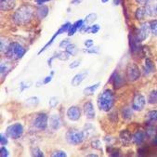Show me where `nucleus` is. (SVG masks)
<instances>
[{
	"instance_id": "nucleus-35",
	"label": "nucleus",
	"mask_w": 157,
	"mask_h": 157,
	"mask_svg": "<svg viewBox=\"0 0 157 157\" xmlns=\"http://www.w3.org/2000/svg\"><path fill=\"white\" fill-rule=\"evenodd\" d=\"M33 155L36 156V157H42V156H44V153H43V151L40 149L35 148V150L33 151Z\"/></svg>"
},
{
	"instance_id": "nucleus-38",
	"label": "nucleus",
	"mask_w": 157,
	"mask_h": 157,
	"mask_svg": "<svg viewBox=\"0 0 157 157\" xmlns=\"http://www.w3.org/2000/svg\"><path fill=\"white\" fill-rule=\"evenodd\" d=\"M71 43H70V41H69V39H64V40H62L61 42H60V44H59V48H67V46L68 45H70Z\"/></svg>"
},
{
	"instance_id": "nucleus-40",
	"label": "nucleus",
	"mask_w": 157,
	"mask_h": 157,
	"mask_svg": "<svg viewBox=\"0 0 157 157\" xmlns=\"http://www.w3.org/2000/svg\"><path fill=\"white\" fill-rule=\"evenodd\" d=\"M58 103H59L58 99H57V98H55V97L51 98V99H50V101H49V106H50V107H52V108H54L55 106H57V104H58Z\"/></svg>"
},
{
	"instance_id": "nucleus-30",
	"label": "nucleus",
	"mask_w": 157,
	"mask_h": 157,
	"mask_svg": "<svg viewBox=\"0 0 157 157\" xmlns=\"http://www.w3.org/2000/svg\"><path fill=\"white\" fill-rule=\"evenodd\" d=\"M122 115H123V118L128 120L132 117V112L129 108H124L122 111Z\"/></svg>"
},
{
	"instance_id": "nucleus-20",
	"label": "nucleus",
	"mask_w": 157,
	"mask_h": 157,
	"mask_svg": "<svg viewBox=\"0 0 157 157\" xmlns=\"http://www.w3.org/2000/svg\"><path fill=\"white\" fill-rule=\"evenodd\" d=\"M132 140H133V142H134L135 144L140 145V144L144 141V140H145V134H144L142 131H139V132H137V133L133 136Z\"/></svg>"
},
{
	"instance_id": "nucleus-17",
	"label": "nucleus",
	"mask_w": 157,
	"mask_h": 157,
	"mask_svg": "<svg viewBox=\"0 0 157 157\" xmlns=\"http://www.w3.org/2000/svg\"><path fill=\"white\" fill-rule=\"evenodd\" d=\"M145 11H146V14L151 17L157 16V2H154V3L149 2L148 4H146Z\"/></svg>"
},
{
	"instance_id": "nucleus-43",
	"label": "nucleus",
	"mask_w": 157,
	"mask_h": 157,
	"mask_svg": "<svg viewBox=\"0 0 157 157\" xmlns=\"http://www.w3.org/2000/svg\"><path fill=\"white\" fill-rule=\"evenodd\" d=\"M80 65V61L79 60H74L72 63L69 65V67L70 68H72V69H74V68H76V67H78Z\"/></svg>"
},
{
	"instance_id": "nucleus-47",
	"label": "nucleus",
	"mask_w": 157,
	"mask_h": 157,
	"mask_svg": "<svg viewBox=\"0 0 157 157\" xmlns=\"http://www.w3.org/2000/svg\"><path fill=\"white\" fill-rule=\"evenodd\" d=\"M36 1V4H38V5H43L44 3H46V2H49V1H51V0H35Z\"/></svg>"
},
{
	"instance_id": "nucleus-32",
	"label": "nucleus",
	"mask_w": 157,
	"mask_h": 157,
	"mask_svg": "<svg viewBox=\"0 0 157 157\" xmlns=\"http://www.w3.org/2000/svg\"><path fill=\"white\" fill-rule=\"evenodd\" d=\"M9 46H10V44L8 43V41L6 39L2 38L1 39V52L2 53H6L8 51Z\"/></svg>"
},
{
	"instance_id": "nucleus-10",
	"label": "nucleus",
	"mask_w": 157,
	"mask_h": 157,
	"mask_svg": "<svg viewBox=\"0 0 157 157\" xmlns=\"http://www.w3.org/2000/svg\"><path fill=\"white\" fill-rule=\"evenodd\" d=\"M146 103V100L145 97L141 94H136V96L133 99V102H132V109L135 111H141L143 110L144 106Z\"/></svg>"
},
{
	"instance_id": "nucleus-19",
	"label": "nucleus",
	"mask_w": 157,
	"mask_h": 157,
	"mask_svg": "<svg viewBox=\"0 0 157 157\" xmlns=\"http://www.w3.org/2000/svg\"><path fill=\"white\" fill-rule=\"evenodd\" d=\"M60 125V120L59 117L57 114H53L50 118H49V127L53 129V130H57L59 129Z\"/></svg>"
},
{
	"instance_id": "nucleus-7",
	"label": "nucleus",
	"mask_w": 157,
	"mask_h": 157,
	"mask_svg": "<svg viewBox=\"0 0 157 157\" xmlns=\"http://www.w3.org/2000/svg\"><path fill=\"white\" fill-rule=\"evenodd\" d=\"M71 25H72V24H71L70 22H66L65 24L62 25V26L59 29L58 32H56V33H55V35L52 36V38H51V39H50V40H49V41L45 45V46H44V48H41V50L38 52V54H41L42 52H44V51H45V50H46V49H47V48H48L52 43H53V42H54V39H55L57 36H59V35H61V34H64L65 32H68L69 29H70V27H71Z\"/></svg>"
},
{
	"instance_id": "nucleus-44",
	"label": "nucleus",
	"mask_w": 157,
	"mask_h": 157,
	"mask_svg": "<svg viewBox=\"0 0 157 157\" xmlns=\"http://www.w3.org/2000/svg\"><path fill=\"white\" fill-rule=\"evenodd\" d=\"M84 52H86V53H98V52H99V48H87V49H85Z\"/></svg>"
},
{
	"instance_id": "nucleus-21",
	"label": "nucleus",
	"mask_w": 157,
	"mask_h": 157,
	"mask_svg": "<svg viewBox=\"0 0 157 157\" xmlns=\"http://www.w3.org/2000/svg\"><path fill=\"white\" fill-rule=\"evenodd\" d=\"M100 86V83H97L95 85H92V86H89L87 87H86L84 89V94L86 96H90V95H93L94 93L96 92V90L99 88Z\"/></svg>"
},
{
	"instance_id": "nucleus-13",
	"label": "nucleus",
	"mask_w": 157,
	"mask_h": 157,
	"mask_svg": "<svg viewBox=\"0 0 157 157\" xmlns=\"http://www.w3.org/2000/svg\"><path fill=\"white\" fill-rule=\"evenodd\" d=\"M84 113H85V115L87 119H93L94 117H95V110H94V106L90 101L85 103Z\"/></svg>"
},
{
	"instance_id": "nucleus-25",
	"label": "nucleus",
	"mask_w": 157,
	"mask_h": 157,
	"mask_svg": "<svg viewBox=\"0 0 157 157\" xmlns=\"http://www.w3.org/2000/svg\"><path fill=\"white\" fill-rule=\"evenodd\" d=\"M148 101L150 104H156L157 103V90H153L150 93Z\"/></svg>"
},
{
	"instance_id": "nucleus-45",
	"label": "nucleus",
	"mask_w": 157,
	"mask_h": 157,
	"mask_svg": "<svg viewBox=\"0 0 157 157\" xmlns=\"http://www.w3.org/2000/svg\"><path fill=\"white\" fill-rule=\"evenodd\" d=\"M93 45H94V42H93V40H91V39H87V40L85 41V46L86 47V48H92Z\"/></svg>"
},
{
	"instance_id": "nucleus-22",
	"label": "nucleus",
	"mask_w": 157,
	"mask_h": 157,
	"mask_svg": "<svg viewBox=\"0 0 157 157\" xmlns=\"http://www.w3.org/2000/svg\"><path fill=\"white\" fill-rule=\"evenodd\" d=\"M39 100L36 97H31L25 101V105L28 107H35L38 104Z\"/></svg>"
},
{
	"instance_id": "nucleus-5",
	"label": "nucleus",
	"mask_w": 157,
	"mask_h": 157,
	"mask_svg": "<svg viewBox=\"0 0 157 157\" xmlns=\"http://www.w3.org/2000/svg\"><path fill=\"white\" fill-rule=\"evenodd\" d=\"M23 133V127L20 123H15L7 128V136L12 140H18Z\"/></svg>"
},
{
	"instance_id": "nucleus-31",
	"label": "nucleus",
	"mask_w": 157,
	"mask_h": 157,
	"mask_svg": "<svg viewBox=\"0 0 157 157\" xmlns=\"http://www.w3.org/2000/svg\"><path fill=\"white\" fill-rule=\"evenodd\" d=\"M150 29L154 36H157V20H153L150 22Z\"/></svg>"
},
{
	"instance_id": "nucleus-37",
	"label": "nucleus",
	"mask_w": 157,
	"mask_h": 157,
	"mask_svg": "<svg viewBox=\"0 0 157 157\" xmlns=\"http://www.w3.org/2000/svg\"><path fill=\"white\" fill-rule=\"evenodd\" d=\"M10 66H8V64L7 63H5V65H4V63L2 62V64H1V75H2V76L4 75V73H5V75L9 72V70H10Z\"/></svg>"
},
{
	"instance_id": "nucleus-51",
	"label": "nucleus",
	"mask_w": 157,
	"mask_h": 157,
	"mask_svg": "<svg viewBox=\"0 0 157 157\" xmlns=\"http://www.w3.org/2000/svg\"><path fill=\"white\" fill-rule=\"evenodd\" d=\"M108 1H109V0H101V2H102V3H107Z\"/></svg>"
},
{
	"instance_id": "nucleus-24",
	"label": "nucleus",
	"mask_w": 157,
	"mask_h": 157,
	"mask_svg": "<svg viewBox=\"0 0 157 157\" xmlns=\"http://www.w3.org/2000/svg\"><path fill=\"white\" fill-rule=\"evenodd\" d=\"M72 55L70 53H68L67 51H61V52H59L57 53L56 55V58H58L60 60H68L70 59Z\"/></svg>"
},
{
	"instance_id": "nucleus-2",
	"label": "nucleus",
	"mask_w": 157,
	"mask_h": 157,
	"mask_svg": "<svg viewBox=\"0 0 157 157\" xmlns=\"http://www.w3.org/2000/svg\"><path fill=\"white\" fill-rule=\"evenodd\" d=\"M114 105V95L111 89L104 90L98 99V106L101 111L109 112Z\"/></svg>"
},
{
	"instance_id": "nucleus-16",
	"label": "nucleus",
	"mask_w": 157,
	"mask_h": 157,
	"mask_svg": "<svg viewBox=\"0 0 157 157\" xmlns=\"http://www.w3.org/2000/svg\"><path fill=\"white\" fill-rule=\"evenodd\" d=\"M110 82L113 85V86H114L115 88L121 87V86H123V84H124V80H123L122 76H121L119 74H117V73H114V74L112 75V77H111V79H110Z\"/></svg>"
},
{
	"instance_id": "nucleus-8",
	"label": "nucleus",
	"mask_w": 157,
	"mask_h": 157,
	"mask_svg": "<svg viewBox=\"0 0 157 157\" xmlns=\"http://www.w3.org/2000/svg\"><path fill=\"white\" fill-rule=\"evenodd\" d=\"M48 124V117L46 113H40L35 119V127L39 130H44L47 128Z\"/></svg>"
},
{
	"instance_id": "nucleus-3",
	"label": "nucleus",
	"mask_w": 157,
	"mask_h": 157,
	"mask_svg": "<svg viewBox=\"0 0 157 157\" xmlns=\"http://www.w3.org/2000/svg\"><path fill=\"white\" fill-rule=\"evenodd\" d=\"M26 53V49L19 43L12 42L10 44L8 51L6 52L7 56L12 59H21L24 54Z\"/></svg>"
},
{
	"instance_id": "nucleus-34",
	"label": "nucleus",
	"mask_w": 157,
	"mask_h": 157,
	"mask_svg": "<svg viewBox=\"0 0 157 157\" xmlns=\"http://www.w3.org/2000/svg\"><path fill=\"white\" fill-rule=\"evenodd\" d=\"M157 128L156 127H154V125H151V127H149L148 128H147V134L149 135V136H154L155 134H156V132H157Z\"/></svg>"
},
{
	"instance_id": "nucleus-42",
	"label": "nucleus",
	"mask_w": 157,
	"mask_h": 157,
	"mask_svg": "<svg viewBox=\"0 0 157 157\" xmlns=\"http://www.w3.org/2000/svg\"><path fill=\"white\" fill-rule=\"evenodd\" d=\"M0 140H1V145H7L8 144V139L3 134L0 135Z\"/></svg>"
},
{
	"instance_id": "nucleus-28",
	"label": "nucleus",
	"mask_w": 157,
	"mask_h": 157,
	"mask_svg": "<svg viewBox=\"0 0 157 157\" xmlns=\"http://www.w3.org/2000/svg\"><path fill=\"white\" fill-rule=\"evenodd\" d=\"M145 69L148 71V73H152L154 72V66L152 61L150 59H146L145 60Z\"/></svg>"
},
{
	"instance_id": "nucleus-27",
	"label": "nucleus",
	"mask_w": 157,
	"mask_h": 157,
	"mask_svg": "<svg viewBox=\"0 0 157 157\" xmlns=\"http://www.w3.org/2000/svg\"><path fill=\"white\" fill-rule=\"evenodd\" d=\"M147 118L149 122L154 123L157 122V111H151L147 113Z\"/></svg>"
},
{
	"instance_id": "nucleus-12",
	"label": "nucleus",
	"mask_w": 157,
	"mask_h": 157,
	"mask_svg": "<svg viewBox=\"0 0 157 157\" xmlns=\"http://www.w3.org/2000/svg\"><path fill=\"white\" fill-rule=\"evenodd\" d=\"M15 0H0V9L2 11H9L14 9Z\"/></svg>"
},
{
	"instance_id": "nucleus-26",
	"label": "nucleus",
	"mask_w": 157,
	"mask_h": 157,
	"mask_svg": "<svg viewBox=\"0 0 157 157\" xmlns=\"http://www.w3.org/2000/svg\"><path fill=\"white\" fill-rule=\"evenodd\" d=\"M95 20H97V15L95 13H91V14H89V15H87L86 17V20L84 21V24L88 26V24L92 23Z\"/></svg>"
},
{
	"instance_id": "nucleus-33",
	"label": "nucleus",
	"mask_w": 157,
	"mask_h": 157,
	"mask_svg": "<svg viewBox=\"0 0 157 157\" xmlns=\"http://www.w3.org/2000/svg\"><path fill=\"white\" fill-rule=\"evenodd\" d=\"M66 51H67L68 53H70L71 55H75V54L76 53V51H77V48H76L75 45H74V44H70V45H68V46H67V48H66Z\"/></svg>"
},
{
	"instance_id": "nucleus-39",
	"label": "nucleus",
	"mask_w": 157,
	"mask_h": 157,
	"mask_svg": "<svg viewBox=\"0 0 157 157\" xmlns=\"http://www.w3.org/2000/svg\"><path fill=\"white\" fill-rule=\"evenodd\" d=\"M0 156H1V157L9 156V151L5 147H1V150H0Z\"/></svg>"
},
{
	"instance_id": "nucleus-4",
	"label": "nucleus",
	"mask_w": 157,
	"mask_h": 157,
	"mask_svg": "<svg viewBox=\"0 0 157 157\" xmlns=\"http://www.w3.org/2000/svg\"><path fill=\"white\" fill-rule=\"evenodd\" d=\"M86 138L85 131H79L76 129H70L66 133V140L72 145L80 144Z\"/></svg>"
},
{
	"instance_id": "nucleus-1",
	"label": "nucleus",
	"mask_w": 157,
	"mask_h": 157,
	"mask_svg": "<svg viewBox=\"0 0 157 157\" xmlns=\"http://www.w3.org/2000/svg\"><path fill=\"white\" fill-rule=\"evenodd\" d=\"M35 9L30 5H23L20 7L14 13L13 19L16 24L25 25L33 20Z\"/></svg>"
},
{
	"instance_id": "nucleus-18",
	"label": "nucleus",
	"mask_w": 157,
	"mask_h": 157,
	"mask_svg": "<svg viewBox=\"0 0 157 157\" xmlns=\"http://www.w3.org/2000/svg\"><path fill=\"white\" fill-rule=\"evenodd\" d=\"M83 24H84V21L83 20H79V21H76L74 24H72L71 25V27H70V29H69V31H68V36H74L75 34V32L78 30V29H80L82 26H83Z\"/></svg>"
},
{
	"instance_id": "nucleus-50",
	"label": "nucleus",
	"mask_w": 157,
	"mask_h": 157,
	"mask_svg": "<svg viewBox=\"0 0 157 157\" xmlns=\"http://www.w3.org/2000/svg\"><path fill=\"white\" fill-rule=\"evenodd\" d=\"M119 3H120V0H113L114 5H119Z\"/></svg>"
},
{
	"instance_id": "nucleus-41",
	"label": "nucleus",
	"mask_w": 157,
	"mask_h": 157,
	"mask_svg": "<svg viewBox=\"0 0 157 157\" xmlns=\"http://www.w3.org/2000/svg\"><path fill=\"white\" fill-rule=\"evenodd\" d=\"M92 147L95 149H99L101 150V141L100 140H95L94 142H92Z\"/></svg>"
},
{
	"instance_id": "nucleus-23",
	"label": "nucleus",
	"mask_w": 157,
	"mask_h": 157,
	"mask_svg": "<svg viewBox=\"0 0 157 157\" xmlns=\"http://www.w3.org/2000/svg\"><path fill=\"white\" fill-rule=\"evenodd\" d=\"M48 13V8L46 6H42L37 10V16L39 19H44Z\"/></svg>"
},
{
	"instance_id": "nucleus-52",
	"label": "nucleus",
	"mask_w": 157,
	"mask_h": 157,
	"mask_svg": "<svg viewBox=\"0 0 157 157\" xmlns=\"http://www.w3.org/2000/svg\"><path fill=\"white\" fill-rule=\"evenodd\" d=\"M87 156H98L97 154H88Z\"/></svg>"
},
{
	"instance_id": "nucleus-29",
	"label": "nucleus",
	"mask_w": 157,
	"mask_h": 157,
	"mask_svg": "<svg viewBox=\"0 0 157 157\" xmlns=\"http://www.w3.org/2000/svg\"><path fill=\"white\" fill-rule=\"evenodd\" d=\"M145 15H146L145 9H142V8H139L136 11V14H135L137 20H143Z\"/></svg>"
},
{
	"instance_id": "nucleus-6",
	"label": "nucleus",
	"mask_w": 157,
	"mask_h": 157,
	"mask_svg": "<svg viewBox=\"0 0 157 157\" xmlns=\"http://www.w3.org/2000/svg\"><path fill=\"white\" fill-rule=\"evenodd\" d=\"M140 76V71L135 63H129L127 67V77L129 81L135 82Z\"/></svg>"
},
{
	"instance_id": "nucleus-49",
	"label": "nucleus",
	"mask_w": 157,
	"mask_h": 157,
	"mask_svg": "<svg viewBox=\"0 0 157 157\" xmlns=\"http://www.w3.org/2000/svg\"><path fill=\"white\" fill-rule=\"evenodd\" d=\"M152 144H153V145H155V146H157V137H155V138L153 139V140H152Z\"/></svg>"
},
{
	"instance_id": "nucleus-48",
	"label": "nucleus",
	"mask_w": 157,
	"mask_h": 157,
	"mask_svg": "<svg viewBox=\"0 0 157 157\" xmlns=\"http://www.w3.org/2000/svg\"><path fill=\"white\" fill-rule=\"evenodd\" d=\"M52 80V75H48L44 79V84H48Z\"/></svg>"
},
{
	"instance_id": "nucleus-11",
	"label": "nucleus",
	"mask_w": 157,
	"mask_h": 157,
	"mask_svg": "<svg viewBox=\"0 0 157 157\" xmlns=\"http://www.w3.org/2000/svg\"><path fill=\"white\" fill-rule=\"evenodd\" d=\"M81 116V111L77 106H72L67 110V117L71 121H77Z\"/></svg>"
},
{
	"instance_id": "nucleus-14",
	"label": "nucleus",
	"mask_w": 157,
	"mask_h": 157,
	"mask_svg": "<svg viewBox=\"0 0 157 157\" xmlns=\"http://www.w3.org/2000/svg\"><path fill=\"white\" fill-rule=\"evenodd\" d=\"M120 140L121 142L124 145V146H128L131 142V140H132V137H131V134L129 131L128 130H123L120 132Z\"/></svg>"
},
{
	"instance_id": "nucleus-15",
	"label": "nucleus",
	"mask_w": 157,
	"mask_h": 157,
	"mask_svg": "<svg viewBox=\"0 0 157 157\" xmlns=\"http://www.w3.org/2000/svg\"><path fill=\"white\" fill-rule=\"evenodd\" d=\"M87 74H88L87 72H83V73H80V74L75 75L73 77L72 81H71L72 86H79V85L85 80V78L86 77Z\"/></svg>"
},
{
	"instance_id": "nucleus-46",
	"label": "nucleus",
	"mask_w": 157,
	"mask_h": 157,
	"mask_svg": "<svg viewBox=\"0 0 157 157\" xmlns=\"http://www.w3.org/2000/svg\"><path fill=\"white\" fill-rule=\"evenodd\" d=\"M136 2L139 4H141V5H146L149 2H151V0H136Z\"/></svg>"
},
{
	"instance_id": "nucleus-36",
	"label": "nucleus",
	"mask_w": 157,
	"mask_h": 157,
	"mask_svg": "<svg viewBox=\"0 0 157 157\" xmlns=\"http://www.w3.org/2000/svg\"><path fill=\"white\" fill-rule=\"evenodd\" d=\"M67 154L65 153V151H55L53 154H52V156L53 157H65Z\"/></svg>"
},
{
	"instance_id": "nucleus-9",
	"label": "nucleus",
	"mask_w": 157,
	"mask_h": 157,
	"mask_svg": "<svg viewBox=\"0 0 157 157\" xmlns=\"http://www.w3.org/2000/svg\"><path fill=\"white\" fill-rule=\"evenodd\" d=\"M150 23H147V22H144L140 25V29L138 30L137 32V39L139 42H141V41H144L148 36H149V33H150Z\"/></svg>"
}]
</instances>
